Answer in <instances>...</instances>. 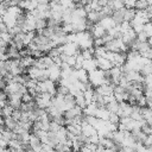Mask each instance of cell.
<instances>
[{"instance_id": "cell-1", "label": "cell", "mask_w": 152, "mask_h": 152, "mask_svg": "<svg viewBox=\"0 0 152 152\" xmlns=\"http://www.w3.org/2000/svg\"><path fill=\"white\" fill-rule=\"evenodd\" d=\"M88 81H89V84L93 87H99L101 84H109L110 83L109 78L106 76V71L97 69V68L95 70L88 72Z\"/></svg>"}, {"instance_id": "cell-2", "label": "cell", "mask_w": 152, "mask_h": 152, "mask_svg": "<svg viewBox=\"0 0 152 152\" xmlns=\"http://www.w3.org/2000/svg\"><path fill=\"white\" fill-rule=\"evenodd\" d=\"M51 100L52 95H50L49 93H39L36 97V106L39 109H46L51 104Z\"/></svg>"}, {"instance_id": "cell-3", "label": "cell", "mask_w": 152, "mask_h": 152, "mask_svg": "<svg viewBox=\"0 0 152 152\" xmlns=\"http://www.w3.org/2000/svg\"><path fill=\"white\" fill-rule=\"evenodd\" d=\"M61 53H64L66 56H75L77 53V50H78V46L75 44V43H64L63 45L58 46Z\"/></svg>"}, {"instance_id": "cell-4", "label": "cell", "mask_w": 152, "mask_h": 152, "mask_svg": "<svg viewBox=\"0 0 152 152\" xmlns=\"http://www.w3.org/2000/svg\"><path fill=\"white\" fill-rule=\"evenodd\" d=\"M46 70H48V78L49 80H51L52 82L59 81V78H61V66L59 65L53 63Z\"/></svg>"}, {"instance_id": "cell-5", "label": "cell", "mask_w": 152, "mask_h": 152, "mask_svg": "<svg viewBox=\"0 0 152 152\" xmlns=\"http://www.w3.org/2000/svg\"><path fill=\"white\" fill-rule=\"evenodd\" d=\"M95 62H96L97 69H101V70H103V71H108V70L113 66L112 62H110L109 59L104 58V57H95Z\"/></svg>"}, {"instance_id": "cell-6", "label": "cell", "mask_w": 152, "mask_h": 152, "mask_svg": "<svg viewBox=\"0 0 152 152\" xmlns=\"http://www.w3.org/2000/svg\"><path fill=\"white\" fill-rule=\"evenodd\" d=\"M99 25H100V26H102L106 31H108V30L113 28L116 24H115V21L113 20V18H112V17L107 15V17H103V18H101V19L99 20Z\"/></svg>"}, {"instance_id": "cell-7", "label": "cell", "mask_w": 152, "mask_h": 152, "mask_svg": "<svg viewBox=\"0 0 152 152\" xmlns=\"http://www.w3.org/2000/svg\"><path fill=\"white\" fill-rule=\"evenodd\" d=\"M81 68H82V69H84L87 72L95 70V69L97 68V66H96V62H95V58L93 57V58H89V59H83Z\"/></svg>"}, {"instance_id": "cell-8", "label": "cell", "mask_w": 152, "mask_h": 152, "mask_svg": "<svg viewBox=\"0 0 152 152\" xmlns=\"http://www.w3.org/2000/svg\"><path fill=\"white\" fill-rule=\"evenodd\" d=\"M109 110L104 107H97L96 110H95V114L94 116L97 118V119H101V120H108V116H109Z\"/></svg>"}, {"instance_id": "cell-9", "label": "cell", "mask_w": 152, "mask_h": 152, "mask_svg": "<svg viewBox=\"0 0 152 152\" xmlns=\"http://www.w3.org/2000/svg\"><path fill=\"white\" fill-rule=\"evenodd\" d=\"M91 36L93 37H95V38H101L102 36H104L106 34V30L102 27V26H100L99 25V23L97 24H95L93 27H91Z\"/></svg>"}, {"instance_id": "cell-10", "label": "cell", "mask_w": 152, "mask_h": 152, "mask_svg": "<svg viewBox=\"0 0 152 152\" xmlns=\"http://www.w3.org/2000/svg\"><path fill=\"white\" fill-rule=\"evenodd\" d=\"M74 72H75L76 80H78L80 82H83V83L88 82V72L84 69H82V68L81 69H75Z\"/></svg>"}, {"instance_id": "cell-11", "label": "cell", "mask_w": 152, "mask_h": 152, "mask_svg": "<svg viewBox=\"0 0 152 152\" xmlns=\"http://www.w3.org/2000/svg\"><path fill=\"white\" fill-rule=\"evenodd\" d=\"M19 63H20L21 68H27V66H32L33 65L34 59L32 58V56L27 55V56H24L21 59H19Z\"/></svg>"}, {"instance_id": "cell-12", "label": "cell", "mask_w": 152, "mask_h": 152, "mask_svg": "<svg viewBox=\"0 0 152 152\" xmlns=\"http://www.w3.org/2000/svg\"><path fill=\"white\" fill-rule=\"evenodd\" d=\"M4 124L6 125V127L8 128V129H11V131H13L14 129V127L17 126V121L12 118V116H7V118H5V120H4Z\"/></svg>"}, {"instance_id": "cell-13", "label": "cell", "mask_w": 152, "mask_h": 152, "mask_svg": "<svg viewBox=\"0 0 152 152\" xmlns=\"http://www.w3.org/2000/svg\"><path fill=\"white\" fill-rule=\"evenodd\" d=\"M106 108L109 110V113H116L118 109H119V102L114 100V101L107 103V107H106Z\"/></svg>"}, {"instance_id": "cell-14", "label": "cell", "mask_w": 152, "mask_h": 152, "mask_svg": "<svg viewBox=\"0 0 152 152\" xmlns=\"http://www.w3.org/2000/svg\"><path fill=\"white\" fill-rule=\"evenodd\" d=\"M13 110H14V109L8 104V106H5V107L1 108V114H2L5 118H7V116H11V115H12Z\"/></svg>"}, {"instance_id": "cell-15", "label": "cell", "mask_w": 152, "mask_h": 152, "mask_svg": "<svg viewBox=\"0 0 152 152\" xmlns=\"http://www.w3.org/2000/svg\"><path fill=\"white\" fill-rule=\"evenodd\" d=\"M108 121L112 122V124H119L120 118H119L118 114H115V113H110L109 116H108Z\"/></svg>"}, {"instance_id": "cell-16", "label": "cell", "mask_w": 152, "mask_h": 152, "mask_svg": "<svg viewBox=\"0 0 152 152\" xmlns=\"http://www.w3.org/2000/svg\"><path fill=\"white\" fill-rule=\"evenodd\" d=\"M78 152H93V151H90V150H89V148H87L84 145H82V147L80 148V151H78Z\"/></svg>"}, {"instance_id": "cell-17", "label": "cell", "mask_w": 152, "mask_h": 152, "mask_svg": "<svg viewBox=\"0 0 152 152\" xmlns=\"http://www.w3.org/2000/svg\"><path fill=\"white\" fill-rule=\"evenodd\" d=\"M103 152H115L113 148H103Z\"/></svg>"}, {"instance_id": "cell-18", "label": "cell", "mask_w": 152, "mask_h": 152, "mask_svg": "<svg viewBox=\"0 0 152 152\" xmlns=\"http://www.w3.org/2000/svg\"><path fill=\"white\" fill-rule=\"evenodd\" d=\"M25 152H34V151H33V150H26Z\"/></svg>"}, {"instance_id": "cell-19", "label": "cell", "mask_w": 152, "mask_h": 152, "mask_svg": "<svg viewBox=\"0 0 152 152\" xmlns=\"http://www.w3.org/2000/svg\"><path fill=\"white\" fill-rule=\"evenodd\" d=\"M2 150H4V147H1V146H0V152H2Z\"/></svg>"}]
</instances>
